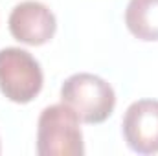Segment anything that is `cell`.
Wrapping results in <instances>:
<instances>
[{
  "instance_id": "obj_1",
  "label": "cell",
  "mask_w": 158,
  "mask_h": 156,
  "mask_svg": "<svg viewBox=\"0 0 158 156\" xmlns=\"http://www.w3.org/2000/svg\"><path fill=\"white\" fill-rule=\"evenodd\" d=\"M79 116L63 101L46 107L37 123V153L40 156H81L85 153Z\"/></svg>"
},
{
  "instance_id": "obj_2",
  "label": "cell",
  "mask_w": 158,
  "mask_h": 156,
  "mask_svg": "<svg viewBox=\"0 0 158 156\" xmlns=\"http://www.w3.org/2000/svg\"><path fill=\"white\" fill-rule=\"evenodd\" d=\"M61 101L68 105L83 123H103L116 107L114 88L99 76L74 74L61 86Z\"/></svg>"
},
{
  "instance_id": "obj_3",
  "label": "cell",
  "mask_w": 158,
  "mask_h": 156,
  "mask_svg": "<svg viewBox=\"0 0 158 156\" xmlns=\"http://www.w3.org/2000/svg\"><path fill=\"white\" fill-rule=\"evenodd\" d=\"M39 61L22 48L0 50V92L13 103H30L42 90Z\"/></svg>"
},
{
  "instance_id": "obj_4",
  "label": "cell",
  "mask_w": 158,
  "mask_h": 156,
  "mask_svg": "<svg viewBox=\"0 0 158 156\" xmlns=\"http://www.w3.org/2000/svg\"><path fill=\"white\" fill-rule=\"evenodd\" d=\"M9 33L28 46H42L53 37L57 30L55 15L48 6L37 0L17 4L9 13Z\"/></svg>"
},
{
  "instance_id": "obj_5",
  "label": "cell",
  "mask_w": 158,
  "mask_h": 156,
  "mask_svg": "<svg viewBox=\"0 0 158 156\" xmlns=\"http://www.w3.org/2000/svg\"><path fill=\"white\" fill-rule=\"evenodd\" d=\"M123 138L127 145L138 154L158 153V101L140 99L134 101L121 121Z\"/></svg>"
},
{
  "instance_id": "obj_6",
  "label": "cell",
  "mask_w": 158,
  "mask_h": 156,
  "mask_svg": "<svg viewBox=\"0 0 158 156\" xmlns=\"http://www.w3.org/2000/svg\"><path fill=\"white\" fill-rule=\"evenodd\" d=\"M125 24L136 39L158 40V0H129Z\"/></svg>"
}]
</instances>
